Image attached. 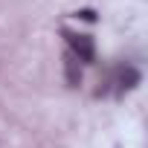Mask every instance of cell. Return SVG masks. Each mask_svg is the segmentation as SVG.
Here are the masks:
<instances>
[{"instance_id":"6da1fadb","label":"cell","mask_w":148,"mask_h":148,"mask_svg":"<svg viewBox=\"0 0 148 148\" xmlns=\"http://www.w3.org/2000/svg\"><path fill=\"white\" fill-rule=\"evenodd\" d=\"M64 38H67V47H70V52L76 55L82 64H93V61H96V44H93V38H90V35L64 32Z\"/></svg>"},{"instance_id":"7a4b0ae2","label":"cell","mask_w":148,"mask_h":148,"mask_svg":"<svg viewBox=\"0 0 148 148\" xmlns=\"http://www.w3.org/2000/svg\"><path fill=\"white\" fill-rule=\"evenodd\" d=\"M139 82H142V76H139V70H136V67H122V70L116 73V90H119V93L134 90Z\"/></svg>"},{"instance_id":"3957f363","label":"cell","mask_w":148,"mask_h":148,"mask_svg":"<svg viewBox=\"0 0 148 148\" xmlns=\"http://www.w3.org/2000/svg\"><path fill=\"white\" fill-rule=\"evenodd\" d=\"M64 73H67V84H70V87H79V84H82V61L73 55L70 49H67V55H64Z\"/></svg>"},{"instance_id":"277c9868","label":"cell","mask_w":148,"mask_h":148,"mask_svg":"<svg viewBox=\"0 0 148 148\" xmlns=\"http://www.w3.org/2000/svg\"><path fill=\"white\" fill-rule=\"evenodd\" d=\"M76 18H82V21H96V12H93V9H82V12H76Z\"/></svg>"}]
</instances>
